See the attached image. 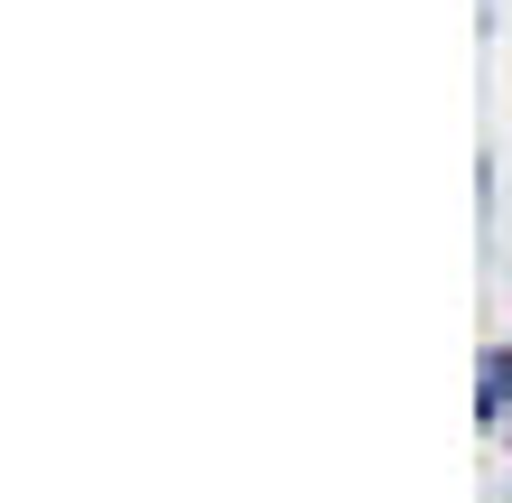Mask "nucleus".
<instances>
[{
  "label": "nucleus",
  "instance_id": "nucleus-1",
  "mask_svg": "<svg viewBox=\"0 0 512 503\" xmlns=\"http://www.w3.org/2000/svg\"><path fill=\"white\" fill-rule=\"evenodd\" d=\"M494 401H512V354H494V364H485V410Z\"/></svg>",
  "mask_w": 512,
  "mask_h": 503
}]
</instances>
